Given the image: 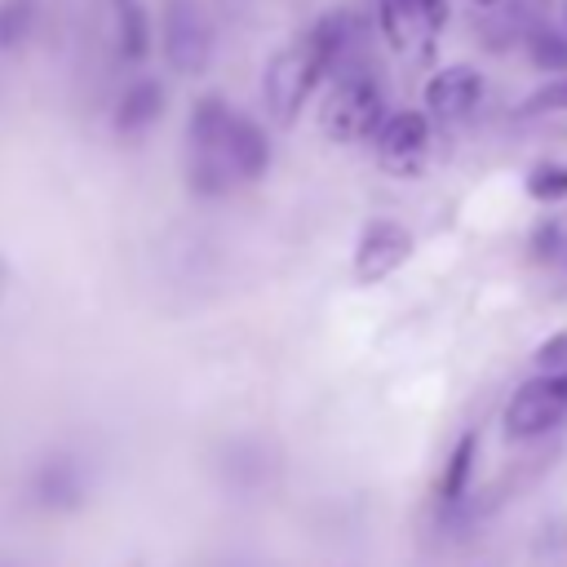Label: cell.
<instances>
[{
	"label": "cell",
	"mask_w": 567,
	"mask_h": 567,
	"mask_svg": "<svg viewBox=\"0 0 567 567\" xmlns=\"http://www.w3.org/2000/svg\"><path fill=\"white\" fill-rule=\"evenodd\" d=\"M190 190L204 199L226 195L235 182H257L270 168V142L261 124L230 111L221 97H199L190 111Z\"/></svg>",
	"instance_id": "1"
},
{
	"label": "cell",
	"mask_w": 567,
	"mask_h": 567,
	"mask_svg": "<svg viewBox=\"0 0 567 567\" xmlns=\"http://www.w3.org/2000/svg\"><path fill=\"white\" fill-rule=\"evenodd\" d=\"M332 75V49L328 40L310 27L301 40H292L288 49H279L270 62H266V75H261V97H266V111L275 124H292L301 102L310 97V89Z\"/></svg>",
	"instance_id": "2"
},
{
	"label": "cell",
	"mask_w": 567,
	"mask_h": 567,
	"mask_svg": "<svg viewBox=\"0 0 567 567\" xmlns=\"http://www.w3.org/2000/svg\"><path fill=\"white\" fill-rule=\"evenodd\" d=\"M381 115H385V93H381L372 71L346 66V71L332 75V89H328V97L319 106V124H323V133L332 142H346V146L350 142H368L377 133Z\"/></svg>",
	"instance_id": "3"
},
{
	"label": "cell",
	"mask_w": 567,
	"mask_h": 567,
	"mask_svg": "<svg viewBox=\"0 0 567 567\" xmlns=\"http://www.w3.org/2000/svg\"><path fill=\"white\" fill-rule=\"evenodd\" d=\"M505 434L509 439H540L567 421V368H540L527 377L505 403Z\"/></svg>",
	"instance_id": "4"
},
{
	"label": "cell",
	"mask_w": 567,
	"mask_h": 567,
	"mask_svg": "<svg viewBox=\"0 0 567 567\" xmlns=\"http://www.w3.org/2000/svg\"><path fill=\"white\" fill-rule=\"evenodd\" d=\"M377 22L381 35L394 53L403 58H430L443 22H447V4L443 0H381L377 4Z\"/></svg>",
	"instance_id": "5"
},
{
	"label": "cell",
	"mask_w": 567,
	"mask_h": 567,
	"mask_svg": "<svg viewBox=\"0 0 567 567\" xmlns=\"http://www.w3.org/2000/svg\"><path fill=\"white\" fill-rule=\"evenodd\" d=\"M159 44L177 75H199L213 58V27L199 9V0H164L159 18Z\"/></svg>",
	"instance_id": "6"
},
{
	"label": "cell",
	"mask_w": 567,
	"mask_h": 567,
	"mask_svg": "<svg viewBox=\"0 0 567 567\" xmlns=\"http://www.w3.org/2000/svg\"><path fill=\"white\" fill-rule=\"evenodd\" d=\"M377 151V164L394 177H412L421 173L425 155H430V115L425 111H394L381 115L377 133L368 137Z\"/></svg>",
	"instance_id": "7"
},
{
	"label": "cell",
	"mask_w": 567,
	"mask_h": 567,
	"mask_svg": "<svg viewBox=\"0 0 567 567\" xmlns=\"http://www.w3.org/2000/svg\"><path fill=\"white\" fill-rule=\"evenodd\" d=\"M89 487H93L89 483V465L75 452H49V456H40L35 470H31V483H27L31 505L44 509V514H71V509H80L89 501Z\"/></svg>",
	"instance_id": "8"
},
{
	"label": "cell",
	"mask_w": 567,
	"mask_h": 567,
	"mask_svg": "<svg viewBox=\"0 0 567 567\" xmlns=\"http://www.w3.org/2000/svg\"><path fill=\"white\" fill-rule=\"evenodd\" d=\"M408 257H412V230L394 217H372L359 230V244H354V279L359 284H381Z\"/></svg>",
	"instance_id": "9"
},
{
	"label": "cell",
	"mask_w": 567,
	"mask_h": 567,
	"mask_svg": "<svg viewBox=\"0 0 567 567\" xmlns=\"http://www.w3.org/2000/svg\"><path fill=\"white\" fill-rule=\"evenodd\" d=\"M478 97H483V75L474 66L456 62V66H443V71L430 75V84H425V115L439 120V124H461L465 115H474Z\"/></svg>",
	"instance_id": "10"
},
{
	"label": "cell",
	"mask_w": 567,
	"mask_h": 567,
	"mask_svg": "<svg viewBox=\"0 0 567 567\" xmlns=\"http://www.w3.org/2000/svg\"><path fill=\"white\" fill-rule=\"evenodd\" d=\"M159 115H164V89H159V80H133L120 93V102H115V133H124V137L146 133Z\"/></svg>",
	"instance_id": "11"
},
{
	"label": "cell",
	"mask_w": 567,
	"mask_h": 567,
	"mask_svg": "<svg viewBox=\"0 0 567 567\" xmlns=\"http://www.w3.org/2000/svg\"><path fill=\"white\" fill-rule=\"evenodd\" d=\"M474 461H478V434H461L443 461V474H439V509H456L470 496Z\"/></svg>",
	"instance_id": "12"
},
{
	"label": "cell",
	"mask_w": 567,
	"mask_h": 567,
	"mask_svg": "<svg viewBox=\"0 0 567 567\" xmlns=\"http://www.w3.org/2000/svg\"><path fill=\"white\" fill-rule=\"evenodd\" d=\"M527 58L540 71H567V27L563 22H536L527 31Z\"/></svg>",
	"instance_id": "13"
},
{
	"label": "cell",
	"mask_w": 567,
	"mask_h": 567,
	"mask_svg": "<svg viewBox=\"0 0 567 567\" xmlns=\"http://www.w3.org/2000/svg\"><path fill=\"white\" fill-rule=\"evenodd\" d=\"M527 248H532V261H540V266L567 275V213H554V217L536 221Z\"/></svg>",
	"instance_id": "14"
},
{
	"label": "cell",
	"mask_w": 567,
	"mask_h": 567,
	"mask_svg": "<svg viewBox=\"0 0 567 567\" xmlns=\"http://www.w3.org/2000/svg\"><path fill=\"white\" fill-rule=\"evenodd\" d=\"M221 470H226V483L239 487V492L261 487V483H266V470H270V465H266V447H261V443H230Z\"/></svg>",
	"instance_id": "15"
},
{
	"label": "cell",
	"mask_w": 567,
	"mask_h": 567,
	"mask_svg": "<svg viewBox=\"0 0 567 567\" xmlns=\"http://www.w3.org/2000/svg\"><path fill=\"white\" fill-rule=\"evenodd\" d=\"M111 4H115V18H120V53H124V58H142L146 44H151L142 4H137V0H111Z\"/></svg>",
	"instance_id": "16"
},
{
	"label": "cell",
	"mask_w": 567,
	"mask_h": 567,
	"mask_svg": "<svg viewBox=\"0 0 567 567\" xmlns=\"http://www.w3.org/2000/svg\"><path fill=\"white\" fill-rule=\"evenodd\" d=\"M35 22V0H0V49H18Z\"/></svg>",
	"instance_id": "17"
},
{
	"label": "cell",
	"mask_w": 567,
	"mask_h": 567,
	"mask_svg": "<svg viewBox=\"0 0 567 567\" xmlns=\"http://www.w3.org/2000/svg\"><path fill=\"white\" fill-rule=\"evenodd\" d=\"M518 115H523V120H536V115H567V75H558V80L532 89V93L523 97Z\"/></svg>",
	"instance_id": "18"
},
{
	"label": "cell",
	"mask_w": 567,
	"mask_h": 567,
	"mask_svg": "<svg viewBox=\"0 0 567 567\" xmlns=\"http://www.w3.org/2000/svg\"><path fill=\"white\" fill-rule=\"evenodd\" d=\"M527 195L540 199V204L567 199V164H536L527 173Z\"/></svg>",
	"instance_id": "19"
},
{
	"label": "cell",
	"mask_w": 567,
	"mask_h": 567,
	"mask_svg": "<svg viewBox=\"0 0 567 567\" xmlns=\"http://www.w3.org/2000/svg\"><path fill=\"white\" fill-rule=\"evenodd\" d=\"M536 363L540 368H567V337H554L536 350Z\"/></svg>",
	"instance_id": "20"
},
{
	"label": "cell",
	"mask_w": 567,
	"mask_h": 567,
	"mask_svg": "<svg viewBox=\"0 0 567 567\" xmlns=\"http://www.w3.org/2000/svg\"><path fill=\"white\" fill-rule=\"evenodd\" d=\"M474 4H496V0H474Z\"/></svg>",
	"instance_id": "21"
}]
</instances>
